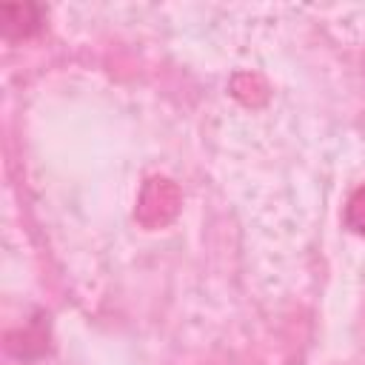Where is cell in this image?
<instances>
[{"mask_svg": "<svg viewBox=\"0 0 365 365\" xmlns=\"http://www.w3.org/2000/svg\"><path fill=\"white\" fill-rule=\"evenodd\" d=\"M345 222H348L351 231L365 234V185H359V188L351 194V200H348V205H345Z\"/></svg>", "mask_w": 365, "mask_h": 365, "instance_id": "1", "label": "cell"}]
</instances>
